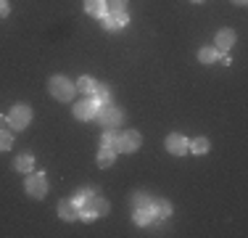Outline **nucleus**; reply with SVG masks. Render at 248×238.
<instances>
[{
    "label": "nucleus",
    "mask_w": 248,
    "mask_h": 238,
    "mask_svg": "<svg viewBox=\"0 0 248 238\" xmlns=\"http://www.w3.org/2000/svg\"><path fill=\"white\" fill-rule=\"evenodd\" d=\"M100 24H103V29H108V32H119L122 27H127V14H106V16H100Z\"/></svg>",
    "instance_id": "nucleus-8"
},
{
    "label": "nucleus",
    "mask_w": 248,
    "mask_h": 238,
    "mask_svg": "<svg viewBox=\"0 0 248 238\" xmlns=\"http://www.w3.org/2000/svg\"><path fill=\"white\" fill-rule=\"evenodd\" d=\"M8 0H0V19H5V16H8Z\"/></svg>",
    "instance_id": "nucleus-27"
},
{
    "label": "nucleus",
    "mask_w": 248,
    "mask_h": 238,
    "mask_svg": "<svg viewBox=\"0 0 248 238\" xmlns=\"http://www.w3.org/2000/svg\"><path fill=\"white\" fill-rule=\"evenodd\" d=\"M148 225H151L153 233H164V230H167V222H164V217H153Z\"/></svg>",
    "instance_id": "nucleus-25"
},
{
    "label": "nucleus",
    "mask_w": 248,
    "mask_h": 238,
    "mask_svg": "<svg viewBox=\"0 0 248 238\" xmlns=\"http://www.w3.org/2000/svg\"><path fill=\"white\" fill-rule=\"evenodd\" d=\"M58 217L66 220V222H72V220H79V204H77L74 199L61 201V204H58Z\"/></svg>",
    "instance_id": "nucleus-9"
},
{
    "label": "nucleus",
    "mask_w": 248,
    "mask_h": 238,
    "mask_svg": "<svg viewBox=\"0 0 248 238\" xmlns=\"http://www.w3.org/2000/svg\"><path fill=\"white\" fill-rule=\"evenodd\" d=\"M140 143H143V138H140L138 130H127V133L119 135V146H116V153H135L140 148Z\"/></svg>",
    "instance_id": "nucleus-4"
},
{
    "label": "nucleus",
    "mask_w": 248,
    "mask_h": 238,
    "mask_svg": "<svg viewBox=\"0 0 248 238\" xmlns=\"http://www.w3.org/2000/svg\"><path fill=\"white\" fill-rule=\"evenodd\" d=\"M235 3H238V5H243V3H246V0H235Z\"/></svg>",
    "instance_id": "nucleus-29"
},
{
    "label": "nucleus",
    "mask_w": 248,
    "mask_h": 238,
    "mask_svg": "<svg viewBox=\"0 0 248 238\" xmlns=\"http://www.w3.org/2000/svg\"><path fill=\"white\" fill-rule=\"evenodd\" d=\"M98 101L93 98V95H87L85 101H79V103L74 106V117L82 119V122H87V119H95V111H98Z\"/></svg>",
    "instance_id": "nucleus-6"
},
{
    "label": "nucleus",
    "mask_w": 248,
    "mask_h": 238,
    "mask_svg": "<svg viewBox=\"0 0 248 238\" xmlns=\"http://www.w3.org/2000/svg\"><path fill=\"white\" fill-rule=\"evenodd\" d=\"M103 146H108V148H114V151H116V146H119V133H116L114 127L103 133Z\"/></svg>",
    "instance_id": "nucleus-22"
},
{
    "label": "nucleus",
    "mask_w": 248,
    "mask_h": 238,
    "mask_svg": "<svg viewBox=\"0 0 248 238\" xmlns=\"http://www.w3.org/2000/svg\"><path fill=\"white\" fill-rule=\"evenodd\" d=\"M93 98H95L98 103H111V90H108V85L98 82V85H95V90H93Z\"/></svg>",
    "instance_id": "nucleus-16"
},
{
    "label": "nucleus",
    "mask_w": 248,
    "mask_h": 238,
    "mask_svg": "<svg viewBox=\"0 0 248 238\" xmlns=\"http://www.w3.org/2000/svg\"><path fill=\"white\" fill-rule=\"evenodd\" d=\"M114 156H116V151H114V148L103 146V148H100V153H98V164L106 170V167H111V164H114Z\"/></svg>",
    "instance_id": "nucleus-17"
},
{
    "label": "nucleus",
    "mask_w": 248,
    "mask_h": 238,
    "mask_svg": "<svg viewBox=\"0 0 248 238\" xmlns=\"http://www.w3.org/2000/svg\"><path fill=\"white\" fill-rule=\"evenodd\" d=\"M151 212H153V217H164V220H167L169 214H172V204H169L167 199H153L151 201Z\"/></svg>",
    "instance_id": "nucleus-11"
},
{
    "label": "nucleus",
    "mask_w": 248,
    "mask_h": 238,
    "mask_svg": "<svg viewBox=\"0 0 248 238\" xmlns=\"http://www.w3.org/2000/svg\"><path fill=\"white\" fill-rule=\"evenodd\" d=\"M151 201H153V199L145 193V190H138V193L132 196V209H148Z\"/></svg>",
    "instance_id": "nucleus-15"
},
{
    "label": "nucleus",
    "mask_w": 248,
    "mask_h": 238,
    "mask_svg": "<svg viewBox=\"0 0 248 238\" xmlns=\"http://www.w3.org/2000/svg\"><path fill=\"white\" fill-rule=\"evenodd\" d=\"M193 3H203V0H193Z\"/></svg>",
    "instance_id": "nucleus-30"
},
{
    "label": "nucleus",
    "mask_w": 248,
    "mask_h": 238,
    "mask_svg": "<svg viewBox=\"0 0 248 238\" xmlns=\"http://www.w3.org/2000/svg\"><path fill=\"white\" fill-rule=\"evenodd\" d=\"M167 151L174 153V156H185V153H187V138H185V135H180V133H172L167 138Z\"/></svg>",
    "instance_id": "nucleus-7"
},
{
    "label": "nucleus",
    "mask_w": 248,
    "mask_h": 238,
    "mask_svg": "<svg viewBox=\"0 0 248 238\" xmlns=\"http://www.w3.org/2000/svg\"><path fill=\"white\" fill-rule=\"evenodd\" d=\"M90 196H93V188H82L79 193L74 196V201H77V204H85V201L90 199Z\"/></svg>",
    "instance_id": "nucleus-26"
},
{
    "label": "nucleus",
    "mask_w": 248,
    "mask_h": 238,
    "mask_svg": "<svg viewBox=\"0 0 248 238\" xmlns=\"http://www.w3.org/2000/svg\"><path fill=\"white\" fill-rule=\"evenodd\" d=\"M95 85H98V82L93 80V77H79V80L74 82V87H77V90H82L85 95H93V90H95Z\"/></svg>",
    "instance_id": "nucleus-14"
},
{
    "label": "nucleus",
    "mask_w": 248,
    "mask_h": 238,
    "mask_svg": "<svg viewBox=\"0 0 248 238\" xmlns=\"http://www.w3.org/2000/svg\"><path fill=\"white\" fill-rule=\"evenodd\" d=\"M27 193L32 196V199H45V193H48V180H45L43 172L27 177Z\"/></svg>",
    "instance_id": "nucleus-5"
},
{
    "label": "nucleus",
    "mask_w": 248,
    "mask_h": 238,
    "mask_svg": "<svg viewBox=\"0 0 248 238\" xmlns=\"http://www.w3.org/2000/svg\"><path fill=\"white\" fill-rule=\"evenodd\" d=\"M85 11L90 16H106V11H108V5H106V0H85Z\"/></svg>",
    "instance_id": "nucleus-12"
},
{
    "label": "nucleus",
    "mask_w": 248,
    "mask_h": 238,
    "mask_svg": "<svg viewBox=\"0 0 248 238\" xmlns=\"http://www.w3.org/2000/svg\"><path fill=\"white\" fill-rule=\"evenodd\" d=\"M48 90L50 95L56 101H72L74 98V93H77V87H74V82L72 80H66V77H53V80L48 82Z\"/></svg>",
    "instance_id": "nucleus-1"
},
{
    "label": "nucleus",
    "mask_w": 248,
    "mask_h": 238,
    "mask_svg": "<svg viewBox=\"0 0 248 238\" xmlns=\"http://www.w3.org/2000/svg\"><path fill=\"white\" fill-rule=\"evenodd\" d=\"M5 124H8V117H0V130H3Z\"/></svg>",
    "instance_id": "nucleus-28"
},
{
    "label": "nucleus",
    "mask_w": 248,
    "mask_h": 238,
    "mask_svg": "<svg viewBox=\"0 0 248 238\" xmlns=\"http://www.w3.org/2000/svg\"><path fill=\"white\" fill-rule=\"evenodd\" d=\"M29 122H32V109H29L27 103H16L8 114V124L14 130H24Z\"/></svg>",
    "instance_id": "nucleus-3"
},
{
    "label": "nucleus",
    "mask_w": 248,
    "mask_h": 238,
    "mask_svg": "<svg viewBox=\"0 0 248 238\" xmlns=\"http://www.w3.org/2000/svg\"><path fill=\"white\" fill-rule=\"evenodd\" d=\"M187 151H190V153H198V156H201V153L209 151V140H206V138H196L193 143H187Z\"/></svg>",
    "instance_id": "nucleus-21"
},
{
    "label": "nucleus",
    "mask_w": 248,
    "mask_h": 238,
    "mask_svg": "<svg viewBox=\"0 0 248 238\" xmlns=\"http://www.w3.org/2000/svg\"><path fill=\"white\" fill-rule=\"evenodd\" d=\"M214 43H217V51H219V53H227L230 48L235 45V32H232V29H219L217 37H214Z\"/></svg>",
    "instance_id": "nucleus-10"
},
{
    "label": "nucleus",
    "mask_w": 248,
    "mask_h": 238,
    "mask_svg": "<svg viewBox=\"0 0 248 238\" xmlns=\"http://www.w3.org/2000/svg\"><path fill=\"white\" fill-rule=\"evenodd\" d=\"M79 206H82V204H79ZM85 206H90V209H93V212H95V214H98V217H100V214H106V212H108V201H103V199H98V196H95V193H93V196H90V199H87V201H85Z\"/></svg>",
    "instance_id": "nucleus-13"
},
{
    "label": "nucleus",
    "mask_w": 248,
    "mask_h": 238,
    "mask_svg": "<svg viewBox=\"0 0 248 238\" xmlns=\"http://www.w3.org/2000/svg\"><path fill=\"white\" fill-rule=\"evenodd\" d=\"M32 167H34V159L29 156V153H24V156H19V159L14 162V170H16V172H29Z\"/></svg>",
    "instance_id": "nucleus-20"
},
{
    "label": "nucleus",
    "mask_w": 248,
    "mask_h": 238,
    "mask_svg": "<svg viewBox=\"0 0 248 238\" xmlns=\"http://www.w3.org/2000/svg\"><path fill=\"white\" fill-rule=\"evenodd\" d=\"M11 143H14V135H11L8 130L3 127V130H0V151H8Z\"/></svg>",
    "instance_id": "nucleus-24"
},
{
    "label": "nucleus",
    "mask_w": 248,
    "mask_h": 238,
    "mask_svg": "<svg viewBox=\"0 0 248 238\" xmlns=\"http://www.w3.org/2000/svg\"><path fill=\"white\" fill-rule=\"evenodd\" d=\"M95 119H98V122L100 124H103V127H119V124H122V111L119 109H116V106H111V103H100L98 106V111H95Z\"/></svg>",
    "instance_id": "nucleus-2"
},
{
    "label": "nucleus",
    "mask_w": 248,
    "mask_h": 238,
    "mask_svg": "<svg viewBox=\"0 0 248 238\" xmlns=\"http://www.w3.org/2000/svg\"><path fill=\"white\" fill-rule=\"evenodd\" d=\"M108 11L111 14H127V0H108Z\"/></svg>",
    "instance_id": "nucleus-23"
},
{
    "label": "nucleus",
    "mask_w": 248,
    "mask_h": 238,
    "mask_svg": "<svg viewBox=\"0 0 248 238\" xmlns=\"http://www.w3.org/2000/svg\"><path fill=\"white\" fill-rule=\"evenodd\" d=\"M132 220H135V225H143V228H148V222L153 220V212H151V206H148V209H135Z\"/></svg>",
    "instance_id": "nucleus-19"
},
{
    "label": "nucleus",
    "mask_w": 248,
    "mask_h": 238,
    "mask_svg": "<svg viewBox=\"0 0 248 238\" xmlns=\"http://www.w3.org/2000/svg\"><path fill=\"white\" fill-rule=\"evenodd\" d=\"M217 58H219V51H217V48H201L198 51V61L201 64H214Z\"/></svg>",
    "instance_id": "nucleus-18"
}]
</instances>
